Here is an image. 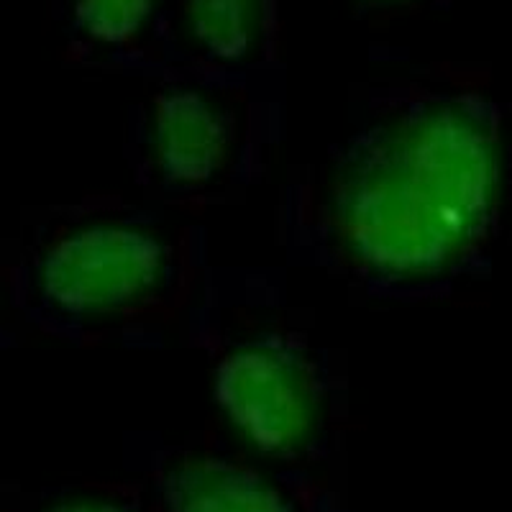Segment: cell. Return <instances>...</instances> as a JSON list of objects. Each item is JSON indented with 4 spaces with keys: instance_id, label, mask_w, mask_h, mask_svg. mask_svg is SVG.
Returning a JSON list of instances; mask_svg holds the SVG:
<instances>
[{
    "instance_id": "obj_8",
    "label": "cell",
    "mask_w": 512,
    "mask_h": 512,
    "mask_svg": "<svg viewBox=\"0 0 512 512\" xmlns=\"http://www.w3.org/2000/svg\"><path fill=\"white\" fill-rule=\"evenodd\" d=\"M52 512H126V510H123V507L111 505V502L80 500V502H67V505L54 507Z\"/></svg>"
},
{
    "instance_id": "obj_7",
    "label": "cell",
    "mask_w": 512,
    "mask_h": 512,
    "mask_svg": "<svg viewBox=\"0 0 512 512\" xmlns=\"http://www.w3.org/2000/svg\"><path fill=\"white\" fill-rule=\"evenodd\" d=\"M152 3L154 0H80L77 16L95 39L123 41L144 26Z\"/></svg>"
},
{
    "instance_id": "obj_6",
    "label": "cell",
    "mask_w": 512,
    "mask_h": 512,
    "mask_svg": "<svg viewBox=\"0 0 512 512\" xmlns=\"http://www.w3.org/2000/svg\"><path fill=\"white\" fill-rule=\"evenodd\" d=\"M264 0H187L195 39L218 57H241L262 26Z\"/></svg>"
},
{
    "instance_id": "obj_1",
    "label": "cell",
    "mask_w": 512,
    "mask_h": 512,
    "mask_svg": "<svg viewBox=\"0 0 512 512\" xmlns=\"http://www.w3.org/2000/svg\"><path fill=\"white\" fill-rule=\"evenodd\" d=\"M500 190V146L466 105L405 118L351 162L336 226L356 262L384 277L454 264L487 226Z\"/></svg>"
},
{
    "instance_id": "obj_5",
    "label": "cell",
    "mask_w": 512,
    "mask_h": 512,
    "mask_svg": "<svg viewBox=\"0 0 512 512\" xmlns=\"http://www.w3.org/2000/svg\"><path fill=\"white\" fill-rule=\"evenodd\" d=\"M172 512H290L262 477L216 459L182 464L169 482Z\"/></svg>"
},
{
    "instance_id": "obj_2",
    "label": "cell",
    "mask_w": 512,
    "mask_h": 512,
    "mask_svg": "<svg viewBox=\"0 0 512 512\" xmlns=\"http://www.w3.org/2000/svg\"><path fill=\"white\" fill-rule=\"evenodd\" d=\"M216 395L233 431L262 454L300 448L318 418L308 369L277 341H251L231 351L218 369Z\"/></svg>"
},
{
    "instance_id": "obj_3",
    "label": "cell",
    "mask_w": 512,
    "mask_h": 512,
    "mask_svg": "<svg viewBox=\"0 0 512 512\" xmlns=\"http://www.w3.org/2000/svg\"><path fill=\"white\" fill-rule=\"evenodd\" d=\"M162 269V246L154 236L136 226L98 223L59 239L41 262L39 280L54 305L95 315L149 295Z\"/></svg>"
},
{
    "instance_id": "obj_4",
    "label": "cell",
    "mask_w": 512,
    "mask_h": 512,
    "mask_svg": "<svg viewBox=\"0 0 512 512\" xmlns=\"http://www.w3.org/2000/svg\"><path fill=\"white\" fill-rule=\"evenodd\" d=\"M152 149L169 180L198 185L226 157V123L216 105L203 95L172 93L154 111Z\"/></svg>"
}]
</instances>
